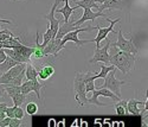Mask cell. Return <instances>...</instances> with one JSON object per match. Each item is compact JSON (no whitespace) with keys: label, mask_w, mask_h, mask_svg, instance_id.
<instances>
[{"label":"cell","mask_w":148,"mask_h":127,"mask_svg":"<svg viewBox=\"0 0 148 127\" xmlns=\"http://www.w3.org/2000/svg\"><path fill=\"white\" fill-rule=\"evenodd\" d=\"M136 55L127 52V51H119L114 56H110L109 63L113 64L115 68H117L123 75H127L134 69L135 61H136Z\"/></svg>","instance_id":"6da1fadb"},{"label":"cell","mask_w":148,"mask_h":127,"mask_svg":"<svg viewBox=\"0 0 148 127\" xmlns=\"http://www.w3.org/2000/svg\"><path fill=\"white\" fill-rule=\"evenodd\" d=\"M96 72L87 71V72H76L75 80H73V90L76 93V101L79 106H84L87 104V92H85V82Z\"/></svg>","instance_id":"7a4b0ae2"},{"label":"cell","mask_w":148,"mask_h":127,"mask_svg":"<svg viewBox=\"0 0 148 127\" xmlns=\"http://www.w3.org/2000/svg\"><path fill=\"white\" fill-rule=\"evenodd\" d=\"M96 30V26H85V28H77L75 30H72L68 33H65L63 37L60 38V43H59V49L62 50L65 44L68 42H73V43H76L77 46H82L83 44H87V43H90V39L88 41H79V38H78V33L79 32H90V31H94Z\"/></svg>","instance_id":"3957f363"},{"label":"cell","mask_w":148,"mask_h":127,"mask_svg":"<svg viewBox=\"0 0 148 127\" xmlns=\"http://www.w3.org/2000/svg\"><path fill=\"white\" fill-rule=\"evenodd\" d=\"M115 72H116V68H114L113 70H110L104 77V82L103 84L101 86V88H107L110 92H113L116 96H119L121 99V87L123 84H128V82L126 81H120L116 79L115 76Z\"/></svg>","instance_id":"277c9868"},{"label":"cell","mask_w":148,"mask_h":127,"mask_svg":"<svg viewBox=\"0 0 148 127\" xmlns=\"http://www.w3.org/2000/svg\"><path fill=\"white\" fill-rule=\"evenodd\" d=\"M91 97L87 99V104H90V105H95L97 107H106L108 106L107 104H101L100 101H98V97L100 96H106V97H109L113 100V102H117V101H120L121 99L119 96H116L113 92H110L109 89H107V88H98V89H95L91 92Z\"/></svg>","instance_id":"5b68a950"},{"label":"cell","mask_w":148,"mask_h":127,"mask_svg":"<svg viewBox=\"0 0 148 127\" xmlns=\"http://www.w3.org/2000/svg\"><path fill=\"white\" fill-rule=\"evenodd\" d=\"M116 36H117V41L116 42H112V46H115V48H119L122 51H127V52H130V54H134V55H138L139 50L138 48L134 45L133 43V39H127L123 36V32L122 30H119V32H116Z\"/></svg>","instance_id":"8992f818"},{"label":"cell","mask_w":148,"mask_h":127,"mask_svg":"<svg viewBox=\"0 0 148 127\" xmlns=\"http://www.w3.org/2000/svg\"><path fill=\"white\" fill-rule=\"evenodd\" d=\"M106 39H107V38H106ZM110 44H112V41L107 39V43H106V45L103 48H96L92 58L89 59V63L95 64V63L102 62V63H106V64H110V63H109V61H110V55H109Z\"/></svg>","instance_id":"52a82bcc"},{"label":"cell","mask_w":148,"mask_h":127,"mask_svg":"<svg viewBox=\"0 0 148 127\" xmlns=\"http://www.w3.org/2000/svg\"><path fill=\"white\" fill-rule=\"evenodd\" d=\"M106 19L110 23V26H108V28H100V26H96V30H98V35L96 36L95 39H90V42L96 43V48H101V42H102L103 39H106V38L108 37V35H109L110 32H112V33H116V32L114 31V25L121 20L120 18H116V19H114V20H110L108 17H107Z\"/></svg>","instance_id":"ba28073f"},{"label":"cell","mask_w":148,"mask_h":127,"mask_svg":"<svg viewBox=\"0 0 148 127\" xmlns=\"http://www.w3.org/2000/svg\"><path fill=\"white\" fill-rule=\"evenodd\" d=\"M44 88V84H42L38 80H26L20 84V92L24 95H29L30 93H36L37 97L40 100V89Z\"/></svg>","instance_id":"9c48e42d"},{"label":"cell","mask_w":148,"mask_h":127,"mask_svg":"<svg viewBox=\"0 0 148 127\" xmlns=\"http://www.w3.org/2000/svg\"><path fill=\"white\" fill-rule=\"evenodd\" d=\"M101 17H103V18H107L108 16H107V14H104L103 12H100V11L94 12L91 8L84 7L83 16H82V17H81L78 20H76V21H72L71 24H72V26H75V28H79V26H81V25H82L83 23L88 21V20H95L96 18H101Z\"/></svg>","instance_id":"30bf717a"},{"label":"cell","mask_w":148,"mask_h":127,"mask_svg":"<svg viewBox=\"0 0 148 127\" xmlns=\"http://www.w3.org/2000/svg\"><path fill=\"white\" fill-rule=\"evenodd\" d=\"M60 3V0H55V3L51 7V11H50V13H47L45 14V19L49 20V28L51 29V32H52V37L55 38L56 37V33L58 31V28H59V20L55 17L56 14V8L58 7V4Z\"/></svg>","instance_id":"8fae6325"},{"label":"cell","mask_w":148,"mask_h":127,"mask_svg":"<svg viewBox=\"0 0 148 127\" xmlns=\"http://www.w3.org/2000/svg\"><path fill=\"white\" fill-rule=\"evenodd\" d=\"M143 108H148V100L139 101L136 99H130L127 101V112L132 115H140V113Z\"/></svg>","instance_id":"7c38bea8"},{"label":"cell","mask_w":148,"mask_h":127,"mask_svg":"<svg viewBox=\"0 0 148 127\" xmlns=\"http://www.w3.org/2000/svg\"><path fill=\"white\" fill-rule=\"evenodd\" d=\"M59 43H60V39L59 38H51L49 43L43 48V52L45 56L47 55H53V56H57L58 52L60 51L59 49Z\"/></svg>","instance_id":"4fadbf2b"},{"label":"cell","mask_w":148,"mask_h":127,"mask_svg":"<svg viewBox=\"0 0 148 127\" xmlns=\"http://www.w3.org/2000/svg\"><path fill=\"white\" fill-rule=\"evenodd\" d=\"M64 1V6L62 7V8H56V13H62L64 16V18H63V23H68L69 21V19H70V16L72 14V12L75 11V10H77L78 8V6H73V7H71L70 5H69V0H63Z\"/></svg>","instance_id":"5bb4252c"},{"label":"cell","mask_w":148,"mask_h":127,"mask_svg":"<svg viewBox=\"0 0 148 127\" xmlns=\"http://www.w3.org/2000/svg\"><path fill=\"white\" fill-rule=\"evenodd\" d=\"M122 7V3L120 0H104L101 4V6H98L97 11L103 12L104 10H120Z\"/></svg>","instance_id":"9a60e30c"},{"label":"cell","mask_w":148,"mask_h":127,"mask_svg":"<svg viewBox=\"0 0 148 127\" xmlns=\"http://www.w3.org/2000/svg\"><path fill=\"white\" fill-rule=\"evenodd\" d=\"M53 74H55L53 67L46 64V66H43V67L38 70V77H39L40 80H43V81H46V80L50 79Z\"/></svg>","instance_id":"2e32d148"},{"label":"cell","mask_w":148,"mask_h":127,"mask_svg":"<svg viewBox=\"0 0 148 127\" xmlns=\"http://www.w3.org/2000/svg\"><path fill=\"white\" fill-rule=\"evenodd\" d=\"M16 64H18V62H17V61H14L12 57L7 56V57L5 58V61H4V62L0 63V75H1L3 72H5V71H7L10 68H12V67L16 66Z\"/></svg>","instance_id":"e0dca14e"},{"label":"cell","mask_w":148,"mask_h":127,"mask_svg":"<svg viewBox=\"0 0 148 127\" xmlns=\"http://www.w3.org/2000/svg\"><path fill=\"white\" fill-rule=\"evenodd\" d=\"M25 77H26V80H36V79H38V70H37L32 64H30V63H26Z\"/></svg>","instance_id":"ac0fdd59"},{"label":"cell","mask_w":148,"mask_h":127,"mask_svg":"<svg viewBox=\"0 0 148 127\" xmlns=\"http://www.w3.org/2000/svg\"><path fill=\"white\" fill-rule=\"evenodd\" d=\"M76 6L78 7H88V8H98V5L95 3V0H77L76 1Z\"/></svg>","instance_id":"d6986e66"},{"label":"cell","mask_w":148,"mask_h":127,"mask_svg":"<svg viewBox=\"0 0 148 127\" xmlns=\"http://www.w3.org/2000/svg\"><path fill=\"white\" fill-rule=\"evenodd\" d=\"M12 101H13V106H21L26 100V95H24L21 92L20 93H17L16 95L11 96Z\"/></svg>","instance_id":"ffe728a7"},{"label":"cell","mask_w":148,"mask_h":127,"mask_svg":"<svg viewBox=\"0 0 148 127\" xmlns=\"http://www.w3.org/2000/svg\"><path fill=\"white\" fill-rule=\"evenodd\" d=\"M115 67L113 64H108V66H101V71L100 74H96V80L97 79H104L106 77V75L110 71V70H113Z\"/></svg>","instance_id":"44dd1931"},{"label":"cell","mask_w":148,"mask_h":127,"mask_svg":"<svg viewBox=\"0 0 148 127\" xmlns=\"http://www.w3.org/2000/svg\"><path fill=\"white\" fill-rule=\"evenodd\" d=\"M25 112H26V114H29V115H34V114L38 113V106H37V104H34V102H29L26 105Z\"/></svg>","instance_id":"7402d4cb"},{"label":"cell","mask_w":148,"mask_h":127,"mask_svg":"<svg viewBox=\"0 0 148 127\" xmlns=\"http://www.w3.org/2000/svg\"><path fill=\"white\" fill-rule=\"evenodd\" d=\"M24 117H25V110H24L20 106H16L14 107V112H13V118L23 119Z\"/></svg>","instance_id":"603a6c76"},{"label":"cell","mask_w":148,"mask_h":127,"mask_svg":"<svg viewBox=\"0 0 148 127\" xmlns=\"http://www.w3.org/2000/svg\"><path fill=\"white\" fill-rule=\"evenodd\" d=\"M14 35L12 33L10 30L7 29H4V30H0V41H5V39H8L10 37H13Z\"/></svg>","instance_id":"cb8c5ba5"},{"label":"cell","mask_w":148,"mask_h":127,"mask_svg":"<svg viewBox=\"0 0 148 127\" xmlns=\"http://www.w3.org/2000/svg\"><path fill=\"white\" fill-rule=\"evenodd\" d=\"M116 105H115V108H116V114H119V115H127V114H128V112H127V109L125 108V107H123L120 102H119V101H117V102H115Z\"/></svg>","instance_id":"d4e9b609"},{"label":"cell","mask_w":148,"mask_h":127,"mask_svg":"<svg viewBox=\"0 0 148 127\" xmlns=\"http://www.w3.org/2000/svg\"><path fill=\"white\" fill-rule=\"evenodd\" d=\"M21 126V119H17V118H11L8 127H19Z\"/></svg>","instance_id":"484cf974"},{"label":"cell","mask_w":148,"mask_h":127,"mask_svg":"<svg viewBox=\"0 0 148 127\" xmlns=\"http://www.w3.org/2000/svg\"><path fill=\"white\" fill-rule=\"evenodd\" d=\"M6 57H7V55L5 54V50H4L3 48H0V63L4 62Z\"/></svg>","instance_id":"4316f807"},{"label":"cell","mask_w":148,"mask_h":127,"mask_svg":"<svg viewBox=\"0 0 148 127\" xmlns=\"http://www.w3.org/2000/svg\"><path fill=\"white\" fill-rule=\"evenodd\" d=\"M6 95V92H5V88H4V86L0 83V97H3V96H5Z\"/></svg>","instance_id":"83f0119b"},{"label":"cell","mask_w":148,"mask_h":127,"mask_svg":"<svg viewBox=\"0 0 148 127\" xmlns=\"http://www.w3.org/2000/svg\"><path fill=\"white\" fill-rule=\"evenodd\" d=\"M6 107H7V104H5V102H0V110H3V112H5Z\"/></svg>","instance_id":"f1b7e54d"},{"label":"cell","mask_w":148,"mask_h":127,"mask_svg":"<svg viewBox=\"0 0 148 127\" xmlns=\"http://www.w3.org/2000/svg\"><path fill=\"white\" fill-rule=\"evenodd\" d=\"M1 23H5V24H12V21L11 20H7V19H1L0 18V24ZM0 29H1V26H0Z\"/></svg>","instance_id":"f546056e"},{"label":"cell","mask_w":148,"mask_h":127,"mask_svg":"<svg viewBox=\"0 0 148 127\" xmlns=\"http://www.w3.org/2000/svg\"><path fill=\"white\" fill-rule=\"evenodd\" d=\"M6 117V114H5V112H3V110H0V119H3V118H5Z\"/></svg>","instance_id":"4dcf8cb0"},{"label":"cell","mask_w":148,"mask_h":127,"mask_svg":"<svg viewBox=\"0 0 148 127\" xmlns=\"http://www.w3.org/2000/svg\"><path fill=\"white\" fill-rule=\"evenodd\" d=\"M49 122H50V124H49V126H52L53 122H55V120H53V119H50V120H49Z\"/></svg>","instance_id":"1f68e13d"},{"label":"cell","mask_w":148,"mask_h":127,"mask_svg":"<svg viewBox=\"0 0 148 127\" xmlns=\"http://www.w3.org/2000/svg\"><path fill=\"white\" fill-rule=\"evenodd\" d=\"M103 1H104V0H95V3H96V4H102Z\"/></svg>","instance_id":"d6a6232c"},{"label":"cell","mask_w":148,"mask_h":127,"mask_svg":"<svg viewBox=\"0 0 148 127\" xmlns=\"http://www.w3.org/2000/svg\"><path fill=\"white\" fill-rule=\"evenodd\" d=\"M11 1H14V0H11Z\"/></svg>","instance_id":"836d02e7"},{"label":"cell","mask_w":148,"mask_h":127,"mask_svg":"<svg viewBox=\"0 0 148 127\" xmlns=\"http://www.w3.org/2000/svg\"><path fill=\"white\" fill-rule=\"evenodd\" d=\"M23 1H25V0H23Z\"/></svg>","instance_id":"e575fe53"}]
</instances>
